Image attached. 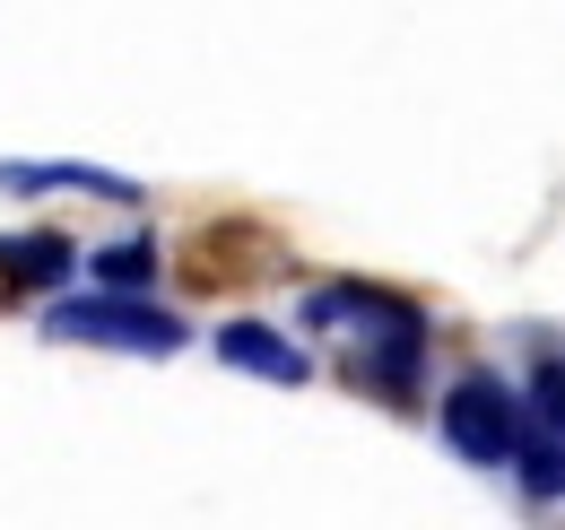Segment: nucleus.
Masks as SVG:
<instances>
[{"label":"nucleus","instance_id":"obj_1","mask_svg":"<svg viewBox=\"0 0 565 530\" xmlns=\"http://www.w3.org/2000/svg\"><path fill=\"white\" fill-rule=\"evenodd\" d=\"M313 322H356V383L409 400L418 348H426L418 305H401V296H383V287H331V296H313Z\"/></svg>","mask_w":565,"mask_h":530},{"label":"nucleus","instance_id":"obj_2","mask_svg":"<svg viewBox=\"0 0 565 530\" xmlns=\"http://www.w3.org/2000/svg\"><path fill=\"white\" fill-rule=\"evenodd\" d=\"M44 331L87 339V348H131V357H174V348H183V322L157 314V305H140V296H71V305L44 314Z\"/></svg>","mask_w":565,"mask_h":530},{"label":"nucleus","instance_id":"obj_3","mask_svg":"<svg viewBox=\"0 0 565 530\" xmlns=\"http://www.w3.org/2000/svg\"><path fill=\"white\" fill-rule=\"evenodd\" d=\"M444 435H452V453L479 469H504L522 462V409H513V392L495 383V374H461L452 392H444Z\"/></svg>","mask_w":565,"mask_h":530},{"label":"nucleus","instance_id":"obj_4","mask_svg":"<svg viewBox=\"0 0 565 530\" xmlns=\"http://www.w3.org/2000/svg\"><path fill=\"white\" fill-rule=\"evenodd\" d=\"M217 357H226V365H244V374H262V383H305V374H313V365H305V348L279 339L270 322H226V331H217Z\"/></svg>","mask_w":565,"mask_h":530},{"label":"nucleus","instance_id":"obj_5","mask_svg":"<svg viewBox=\"0 0 565 530\" xmlns=\"http://www.w3.org/2000/svg\"><path fill=\"white\" fill-rule=\"evenodd\" d=\"M0 192H96V200H140L131 174H105V166H0Z\"/></svg>","mask_w":565,"mask_h":530},{"label":"nucleus","instance_id":"obj_6","mask_svg":"<svg viewBox=\"0 0 565 530\" xmlns=\"http://www.w3.org/2000/svg\"><path fill=\"white\" fill-rule=\"evenodd\" d=\"M0 269H9L18 287H53L62 269H78V253L62 235H9V244H0Z\"/></svg>","mask_w":565,"mask_h":530},{"label":"nucleus","instance_id":"obj_7","mask_svg":"<svg viewBox=\"0 0 565 530\" xmlns=\"http://www.w3.org/2000/svg\"><path fill=\"white\" fill-rule=\"evenodd\" d=\"M148 269H157V253H148V244H114V253H96V278H105L114 296L148 287Z\"/></svg>","mask_w":565,"mask_h":530},{"label":"nucleus","instance_id":"obj_8","mask_svg":"<svg viewBox=\"0 0 565 530\" xmlns=\"http://www.w3.org/2000/svg\"><path fill=\"white\" fill-rule=\"evenodd\" d=\"M531 409H540V426L565 444V357H548V365L531 374Z\"/></svg>","mask_w":565,"mask_h":530}]
</instances>
